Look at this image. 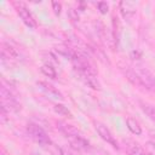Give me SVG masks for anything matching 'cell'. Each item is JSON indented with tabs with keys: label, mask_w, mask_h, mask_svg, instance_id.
Masks as SVG:
<instances>
[{
	"label": "cell",
	"mask_w": 155,
	"mask_h": 155,
	"mask_svg": "<svg viewBox=\"0 0 155 155\" xmlns=\"http://www.w3.org/2000/svg\"><path fill=\"white\" fill-rule=\"evenodd\" d=\"M97 6H98V10H99L101 13L104 15V13L108 12V8H109V7H108V4H107V2H98Z\"/></svg>",
	"instance_id": "15"
},
{
	"label": "cell",
	"mask_w": 155,
	"mask_h": 155,
	"mask_svg": "<svg viewBox=\"0 0 155 155\" xmlns=\"http://www.w3.org/2000/svg\"><path fill=\"white\" fill-rule=\"evenodd\" d=\"M53 109H54V111H56L57 114H59V115L71 116V114H70V111L68 110V108H67V107H64L63 104H56V105L53 107Z\"/></svg>",
	"instance_id": "13"
},
{
	"label": "cell",
	"mask_w": 155,
	"mask_h": 155,
	"mask_svg": "<svg viewBox=\"0 0 155 155\" xmlns=\"http://www.w3.org/2000/svg\"><path fill=\"white\" fill-rule=\"evenodd\" d=\"M1 101H2V107H5L6 109H8V111L10 110L18 111L21 109L19 102L12 94L11 90H8L4 84L1 85Z\"/></svg>",
	"instance_id": "3"
},
{
	"label": "cell",
	"mask_w": 155,
	"mask_h": 155,
	"mask_svg": "<svg viewBox=\"0 0 155 155\" xmlns=\"http://www.w3.org/2000/svg\"><path fill=\"white\" fill-rule=\"evenodd\" d=\"M40 70H41V73H42L44 75H46V76H48V78H51V79H56V76H57L56 69H54L51 64H44V65H41Z\"/></svg>",
	"instance_id": "12"
},
{
	"label": "cell",
	"mask_w": 155,
	"mask_h": 155,
	"mask_svg": "<svg viewBox=\"0 0 155 155\" xmlns=\"http://www.w3.org/2000/svg\"><path fill=\"white\" fill-rule=\"evenodd\" d=\"M124 147L128 155H150L138 143H136L131 139H124Z\"/></svg>",
	"instance_id": "7"
},
{
	"label": "cell",
	"mask_w": 155,
	"mask_h": 155,
	"mask_svg": "<svg viewBox=\"0 0 155 155\" xmlns=\"http://www.w3.org/2000/svg\"><path fill=\"white\" fill-rule=\"evenodd\" d=\"M17 13L19 15L21 19L23 21V23L29 27L30 29H35L36 28V22L33 17V15L30 13V11L28 10V7H25L23 4H17Z\"/></svg>",
	"instance_id": "6"
},
{
	"label": "cell",
	"mask_w": 155,
	"mask_h": 155,
	"mask_svg": "<svg viewBox=\"0 0 155 155\" xmlns=\"http://www.w3.org/2000/svg\"><path fill=\"white\" fill-rule=\"evenodd\" d=\"M57 127L58 130L69 139V142L75 145L78 149H84V150H87L90 149V142L81 134V132L75 128L73 125H69L64 121H58L57 122Z\"/></svg>",
	"instance_id": "1"
},
{
	"label": "cell",
	"mask_w": 155,
	"mask_h": 155,
	"mask_svg": "<svg viewBox=\"0 0 155 155\" xmlns=\"http://www.w3.org/2000/svg\"><path fill=\"white\" fill-rule=\"evenodd\" d=\"M52 7H53V12H54L56 15H59V13H61V8H62V5H61L59 2H56V1H53V2H52Z\"/></svg>",
	"instance_id": "16"
},
{
	"label": "cell",
	"mask_w": 155,
	"mask_h": 155,
	"mask_svg": "<svg viewBox=\"0 0 155 155\" xmlns=\"http://www.w3.org/2000/svg\"><path fill=\"white\" fill-rule=\"evenodd\" d=\"M94 127H96V131L98 132V134L101 136V138L103 140H105L108 144H110L111 147H114L116 149L119 148V144H117L115 137L113 136V133L110 132V130L104 124H102V122H94Z\"/></svg>",
	"instance_id": "5"
},
{
	"label": "cell",
	"mask_w": 155,
	"mask_h": 155,
	"mask_svg": "<svg viewBox=\"0 0 155 155\" xmlns=\"http://www.w3.org/2000/svg\"><path fill=\"white\" fill-rule=\"evenodd\" d=\"M38 86H39V88L42 90L48 97L54 98V99H63L62 93H61L57 88H54L52 85H50V84H47V82H44V81H39V82H38Z\"/></svg>",
	"instance_id": "9"
},
{
	"label": "cell",
	"mask_w": 155,
	"mask_h": 155,
	"mask_svg": "<svg viewBox=\"0 0 155 155\" xmlns=\"http://www.w3.org/2000/svg\"><path fill=\"white\" fill-rule=\"evenodd\" d=\"M149 136H150V138L153 139V142L155 144V130H150L149 131Z\"/></svg>",
	"instance_id": "17"
},
{
	"label": "cell",
	"mask_w": 155,
	"mask_h": 155,
	"mask_svg": "<svg viewBox=\"0 0 155 155\" xmlns=\"http://www.w3.org/2000/svg\"><path fill=\"white\" fill-rule=\"evenodd\" d=\"M139 105H140L142 110H143L153 121H155V107L151 105V104H149V103H144V102H140Z\"/></svg>",
	"instance_id": "11"
},
{
	"label": "cell",
	"mask_w": 155,
	"mask_h": 155,
	"mask_svg": "<svg viewBox=\"0 0 155 155\" xmlns=\"http://www.w3.org/2000/svg\"><path fill=\"white\" fill-rule=\"evenodd\" d=\"M1 57H2V62L6 61V59H8V61H11V62H12V61H15V62H22V61L24 59L23 56H22V53H21L17 48H15L12 45L6 44V42L2 44Z\"/></svg>",
	"instance_id": "4"
},
{
	"label": "cell",
	"mask_w": 155,
	"mask_h": 155,
	"mask_svg": "<svg viewBox=\"0 0 155 155\" xmlns=\"http://www.w3.org/2000/svg\"><path fill=\"white\" fill-rule=\"evenodd\" d=\"M119 8L120 12L122 15V17L127 21H130L134 15H136V4L131 2V1H121L119 4Z\"/></svg>",
	"instance_id": "8"
},
{
	"label": "cell",
	"mask_w": 155,
	"mask_h": 155,
	"mask_svg": "<svg viewBox=\"0 0 155 155\" xmlns=\"http://www.w3.org/2000/svg\"><path fill=\"white\" fill-rule=\"evenodd\" d=\"M58 151H59V155H78L75 151H73V149L68 147H59Z\"/></svg>",
	"instance_id": "14"
},
{
	"label": "cell",
	"mask_w": 155,
	"mask_h": 155,
	"mask_svg": "<svg viewBox=\"0 0 155 155\" xmlns=\"http://www.w3.org/2000/svg\"><path fill=\"white\" fill-rule=\"evenodd\" d=\"M126 125H127V128H128L133 134H137V136H138V134L142 133V127H140L139 122H138L136 119L128 116V117L126 119Z\"/></svg>",
	"instance_id": "10"
},
{
	"label": "cell",
	"mask_w": 155,
	"mask_h": 155,
	"mask_svg": "<svg viewBox=\"0 0 155 155\" xmlns=\"http://www.w3.org/2000/svg\"><path fill=\"white\" fill-rule=\"evenodd\" d=\"M27 132H28V134L30 136V138H31L34 142H36L39 145L46 147V145H50V144H51V139H50L48 134H47V133L45 132V130L41 128L39 125L33 124V122L28 124V125H27Z\"/></svg>",
	"instance_id": "2"
}]
</instances>
